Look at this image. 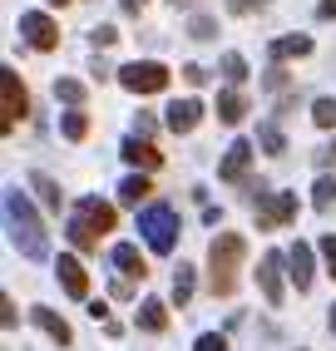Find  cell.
Returning <instances> with one entry per match:
<instances>
[{"label": "cell", "instance_id": "603a6c76", "mask_svg": "<svg viewBox=\"0 0 336 351\" xmlns=\"http://www.w3.org/2000/svg\"><path fill=\"white\" fill-rule=\"evenodd\" d=\"M188 297H193V267H178L173 272V302L188 307Z\"/></svg>", "mask_w": 336, "mask_h": 351}, {"label": "cell", "instance_id": "d4e9b609", "mask_svg": "<svg viewBox=\"0 0 336 351\" xmlns=\"http://www.w3.org/2000/svg\"><path fill=\"white\" fill-rule=\"evenodd\" d=\"M311 119H317L322 129H336V99H317L311 104Z\"/></svg>", "mask_w": 336, "mask_h": 351}, {"label": "cell", "instance_id": "1f68e13d", "mask_svg": "<svg viewBox=\"0 0 336 351\" xmlns=\"http://www.w3.org/2000/svg\"><path fill=\"white\" fill-rule=\"evenodd\" d=\"M262 5H267V0H228V10H237V15H252Z\"/></svg>", "mask_w": 336, "mask_h": 351}, {"label": "cell", "instance_id": "83f0119b", "mask_svg": "<svg viewBox=\"0 0 336 351\" xmlns=\"http://www.w3.org/2000/svg\"><path fill=\"white\" fill-rule=\"evenodd\" d=\"M55 95H60L64 104H84V84H80V80H60Z\"/></svg>", "mask_w": 336, "mask_h": 351}, {"label": "cell", "instance_id": "5b68a950", "mask_svg": "<svg viewBox=\"0 0 336 351\" xmlns=\"http://www.w3.org/2000/svg\"><path fill=\"white\" fill-rule=\"evenodd\" d=\"M0 95H5V114H0V129L10 134V129L30 114V95H25V84H20L15 69H0Z\"/></svg>", "mask_w": 336, "mask_h": 351}, {"label": "cell", "instance_id": "f35d334b", "mask_svg": "<svg viewBox=\"0 0 336 351\" xmlns=\"http://www.w3.org/2000/svg\"><path fill=\"white\" fill-rule=\"evenodd\" d=\"M50 5H69V0H50Z\"/></svg>", "mask_w": 336, "mask_h": 351}, {"label": "cell", "instance_id": "5bb4252c", "mask_svg": "<svg viewBox=\"0 0 336 351\" xmlns=\"http://www.w3.org/2000/svg\"><path fill=\"white\" fill-rule=\"evenodd\" d=\"M60 282H64L69 297H84V292H89V277H84V267H80V257H60Z\"/></svg>", "mask_w": 336, "mask_h": 351}, {"label": "cell", "instance_id": "6da1fadb", "mask_svg": "<svg viewBox=\"0 0 336 351\" xmlns=\"http://www.w3.org/2000/svg\"><path fill=\"white\" fill-rule=\"evenodd\" d=\"M5 228H10V243L30 257V263H45V252H50V238H45V228L35 218L30 198L20 189H5Z\"/></svg>", "mask_w": 336, "mask_h": 351}, {"label": "cell", "instance_id": "277c9868", "mask_svg": "<svg viewBox=\"0 0 336 351\" xmlns=\"http://www.w3.org/2000/svg\"><path fill=\"white\" fill-rule=\"evenodd\" d=\"M119 84L129 95H158V89H168V69L158 60H134V64L119 69Z\"/></svg>", "mask_w": 336, "mask_h": 351}, {"label": "cell", "instance_id": "4fadbf2b", "mask_svg": "<svg viewBox=\"0 0 336 351\" xmlns=\"http://www.w3.org/2000/svg\"><path fill=\"white\" fill-rule=\"evenodd\" d=\"M35 322L45 326V337H50L55 346H69V341H75V332H69V322H64V317H55L50 307H35Z\"/></svg>", "mask_w": 336, "mask_h": 351}, {"label": "cell", "instance_id": "7c38bea8", "mask_svg": "<svg viewBox=\"0 0 336 351\" xmlns=\"http://www.w3.org/2000/svg\"><path fill=\"white\" fill-rule=\"evenodd\" d=\"M198 119H203V104H198V99H178V104H168V129H173V134L198 129Z\"/></svg>", "mask_w": 336, "mask_h": 351}, {"label": "cell", "instance_id": "cb8c5ba5", "mask_svg": "<svg viewBox=\"0 0 336 351\" xmlns=\"http://www.w3.org/2000/svg\"><path fill=\"white\" fill-rule=\"evenodd\" d=\"M257 138H262V149H267V154H282V149H287V138H282V129H277V124H262V129H257Z\"/></svg>", "mask_w": 336, "mask_h": 351}, {"label": "cell", "instance_id": "8d00e7d4", "mask_svg": "<svg viewBox=\"0 0 336 351\" xmlns=\"http://www.w3.org/2000/svg\"><path fill=\"white\" fill-rule=\"evenodd\" d=\"M322 163H336V144H331V149H322Z\"/></svg>", "mask_w": 336, "mask_h": 351}, {"label": "cell", "instance_id": "7402d4cb", "mask_svg": "<svg viewBox=\"0 0 336 351\" xmlns=\"http://www.w3.org/2000/svg\"><path fill=\"white\" fill-rule=\"evenodd\" d=\"M60 129H64V138H69V144H80V138L89 134V119H84V114H80V109H69Z\"/></svg>", "mask_w": 336, "mask_h": 351}, {"label": "cell", "instance_id": "7a4b0ae2", "mask_svg": "<svg viewBox=\"0 0 336 351\" xmlns=\"http://www.w3.org/2000/svg\"><path fill=\"white\" fill-rule=\"evenodd\" d=\"M243 252H248V243H243V232H223V238H213V247H208V287H213V297H228L232 292V277H237V263H243Z\"/></svg>", "mask_w": 336, "mask_h": 351}, {"label": "cell", "instance_id": "9a60e30c", "mask_svg": "<svg viewBox=\"0 0 336 351\" xmlns=\"http://www.w3.org/2000/svg\"><path fill=\"white\" fill-rule=\"evenodd\" d=\"M287 263H292L297 292H307V287H311V247H307V243H292V252H287Z\"/></svg>", "mask_w": 336, "mask_h": 351}, {"label": "cell", "instance_id": "f546056e", "mask_svg": "<svg viewBox=\"0 0 336 351\" xmlns=\"http://www.w3.org/2000/svg\"><path fill=\"white\" fill-rule=\"evenodd\" d=\"M198 351H228V337L223 332H203L198 337Z\"/></svg>", "mask_w": 336, "mask_h": 351}, {"label": "cell", "instance_id": "8992f818", "mask_svg": "<svg viewBox=\"0 0 336 351\" xmlns=\"http://www.w3.org/2000/svg\"><path fill=\"white\" fill-rule=\"evenodd\" d=\"M297 218V193H262L257 189V228H287Z\"/></svg>", "mask_w": 336, "mask_h": 351}, {"label": "cell", "instance_id": "74e56055", "mask_svg": "<svg viewBox=\"0 0 336 351\" xmlns=\"http://www.w3.org/2000/svg\"><path fill=\"white\" fill-rule=\"evenodd\" d=\"M173 5H193V0H173Z\"/></svg>", "mask_w": 336, "mask_h": 351}, {"label": "cell", "instance_id": "d6986e66", "mask_svg": "<svg viewBox=\"0 0 336 351\" xmlns=\"http://www.w3.org/2000/svg\"><path fill=\"white\" fill-rule=\"evenodd\" d=\"M30 189L40 193V203H45V208H60V203H64V193H60V183H55L50 173H30Z\"/></svg>", "mask_w": 336, "mask_h": 351}, {"label": "cell", "instance_id": "f1b7e54d", "mask_svg": "<svg viewBox=\"0 0 336 351\" xmlns=\"http://www.w3.org/2000/svg\"><path fill=\"white\" fill-rule=\"evenodd\" d=\"M213 30H218V25H213L208 15H193V20H188V35H193V40H213Z\"/></svg>", "mask_w": 336, "mask_h": 351}, {"label": "cell", "instance_id": "9c48e42d", "mask_svg": "<svg viewBox=\"0 0 336 351\" xmlns=\"http://www.w3.org/2000/svg\"><path fill=\"white\" fill-rule=\"evenodd\" d=\"M257 287H262V297H267L272 307H282V252H267L257 263Z\"/></svg>", "mask_w": 336, "mask_h": 351}, {"label": "cell", "instance_id": "ffe728a7", "mask_svg": "<svg viewBox=\"0 0 336 351\" xmlns=\"http://www.w3.org/2000/svg\"><path fill=\"white\" fill-rule=\"evenodd\" d=\"M149 193H154V183L143 178V173H129L124 183H119V198H124V203H143Z\"/></svg>", "mask_w": 336, "mask_h": 351}, {"label": "cell", "instance_id": "ba28073f", "mask_svg": "<svg viewBox=\"0 0 336 351\" xmlns=\"http://www.w3.org/2000/svg\"><path fill=\"white\" fill-rule=\"evenodd\" d=\"M89 238H104V232L114 228V208L109 203H99V198H80V218H75Z\"/></svg>", "mask_w": 336, "mask_h": 351}, {"label": "cell", "instance_id": "3957f363", "mask_svg": "<svg viewBox=\"0 0 336 351\" xmlns=\"http://www.w3.org/2000/svg\"><path fill=\"white\" fill-rule=\"evenodd\" d=\"M139 228H143V238H149L154 252H173V247H178V213H173L168 203L143 208V213H139Z\"/></svg>", "mask_w": 336, "mask_h": 351}, {"label": "cell", "instance_id": "e0dca14e", "mask_svg": "<svg viewBox=\"0 0 336 351\" xmlns=\"http://www.w3.org/2000/svg\"><path fill=\"white\" fill-rule=\"evenodd\" d=\"M302 55H311V40H307V35H282V40H272V60H302Z\"/></svg>", "mask_w": 336, "mask_h": 351}, {"label": "cell", "instance_id": "8fae6325", "mask_svg": "<svg viewBox=\"0 0 336 351\" xmlns=\"http://www.w3.org/2000/svg\"><path fill=\"white\" fill-rule=\"evenodd\" d=\"M252 154H257L252 144H232V149H228V158L218 163V178H223V183H243V178H248V169H252Z\"/></svg>", "mask_w": 336, "mask_h": 351}, {"label": "cell", "instance_id": "4316f807", "mask_svg": "<svg viewBox=\"0 0 336 351\" xmlns=\"http://www.w3.org/2000/svg\"><path fill=\"white\" fill-rule=\"evenodd\" d=\"M223 75H228L232 84H243V80H248V60H243V55H223Z\"/></svg>", "mask_w": 336, "mask_h": 351}, {"label": "cell", "instance_id": "52a82bcc", "mask_svg": "<svg viewBox=\"0 0 336 351\" xmlns=\"http://www.w3.org/2000/svg\"><path fill=\"white\" fill-rule=\"evenodd\" d=\"M20 35H25L35 50H55V45H60V25H55L50 15H40V10L20 15Z\"/></svg>", "mask_w": 336, "mask_h": 351}, {"label": "cell", "instance_id": "e575fe53", "mask_svg": "<svg viewBox=\"0 0 336 351\" xmlns=\"http://www.w3.org/2000/svg\"><path fill=\"white\" fill-rule=\"evenodd\" d=\"M317 15H322V20H336V0H322V5H317Z\"/></svg>", "mask_w": 336, "mask_h": 351}, {"label": "cell", "instance_id": "30bf717a", "mask_svg": "<svg viewBox=\"0 0 336 351\" xmlns=\"http://www.w3.org/2000/svg\"><path fill=\"white\" fill-rule=\"evenodd\" d=\"M114 267H119V277H124V282H134V277H139V282H143V277H149V263H143V252L134 247V243H114Z\"/></svg>", "mask_w": 336, "mask_h": 351}, {"label": "cell", "instance_id": "484cf974", "mask_svg": "<svg viewBox=\"0 0 336 351\" xmlns=\"http://www.w3.org/2000/svg\"><path fill=\"white\" fill-rule=\"evenodd\" d=\"M311 203H317L322 213H326V208L336 203V178H317V193H311Z\"/></svg>", "mask_w": 336, "mask_h": 351}, {"label": "cell", "instance_id": "ac0fdd59", "mask_svg": "<svg viewBox=\"0 0 336 351\" xmlns=\"http://www.w3.org/2000/svg\"><path fill=\"white\" fill-rule=\"evenodd\" d=\"M243 114H248V99L237 95V89L218 95V119H223V124H243Z\"/></svg>", "mask_w": 336, "mask_h": 351}, {"label": "cell", "instance_id": "2e32d148", "mask_svg": "<svg viewBox=\"0 0 336 351\" xmlns=\"http://www.w3.org/2000/svg\"><path fill=\"white\" fill-rule=\"evenodd\" d=\"M124 158L134 163V169H158V149L149 144V138H124Z\"/></svg>", "mask_w": 336, "mask_h": 351}, {"label": "cell", "instance_id": "ab89813d", "mask_svg": "<svg viewBox=\"0 0 336 351\" xmlns=\"http://www.w3.org/2000/svg\"><path fill=\"white\" fill-rule=\"evenodd\" d=\"M331 326H336V312H331Z\"/></svg>", "mask_w": 336, "mask_h": 351}, {"label": "cell", "instance_id": "d590c367", "mask_svg": "<svg viewBox=\"0 0 336 351\" xmlns=\"http://www.w3.org/2000/svg\"><path fill=\"white\" fill-rule=\"evenodd\" d=\"M119 5H124L129 15H139V10H143V0H119Z\"/></svg>", "mask_w": 336, "mask_h": 351}, {"label": "cell", "instance_id": "d6a6232c", "mask_svg": "<svg viewBox=\"0 0 336 351\" xmlns=\"http://www.w3.org/2000/svg\"><path fill=\"white\" fill-rule=\"evenodd\" d=\"M183 75H188V84H208V69L203 64H183Z\"/></svg>", "mask_w": 336, "mask_h": 351}, {"label": "cell", "instance_id": "4dcf8cb0", "mask_svg": "<svg viewBox=\"0 0 336 351\" xmlns=\"http://www.w3.org/2000/svg\"><path fill=\"white\" fill-rule=\"evenodd\" d=\"M322 252H326V272L336 277V232H326V238H322Z\"/></svg>", "mask_w": 336, "mask_h": 351}, {"label": "cell", "instance_id": "44dd1931", "mask_svg": "<svg viewBox=\"0 0 336 351\" xmlns=\"http://www.w3.org/2000/svg\"><path fill=\"white\" fill-rule=\"evenodd\" d=\"M139 326H143V332H163V326H168L163 302H143V307H139Z\"/></svg>", "mask_w": 336, "mask_h": 351}, {"label": "cell", "instance_id": "836d02e7", "mask_svg": "<svg viewBox=\"0 0 336 351\" xmlns=\"http://www.w3.org/2000/svg\"><path fill=\"white\" fill-rule=\"evenodd\" d=\"M0 322H5V332H10V326H15V302L5 297V302H0Z\"/></svg>", "mask_w": 336, "mask_h": 351}]
</instances>
